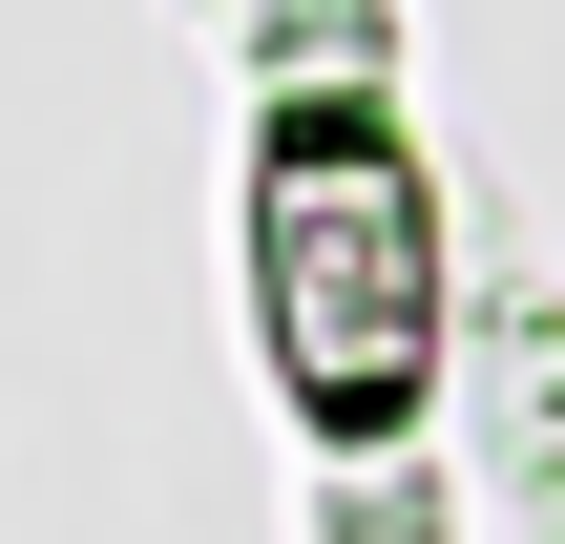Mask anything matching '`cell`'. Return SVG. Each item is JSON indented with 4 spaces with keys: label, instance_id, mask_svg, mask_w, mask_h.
Instances as JSON below:
<instances>
[{
    "label": "cell",
    "instance_id": "6da1fadb",
    "mask_svg": "<svg viewBox=\"0 0 565 544\" xmlns=\"http://www.w3.org/2000/svg\"><path fill=\"white\" fill-rule=\"evenodd\" d=\"M273 335H294L315 440H398L440 377V252H419V189H398L356 63L273 105Z\"/></svg>",
    "mask_w": 565,
    "mask_h": 544
}]
</instances>
